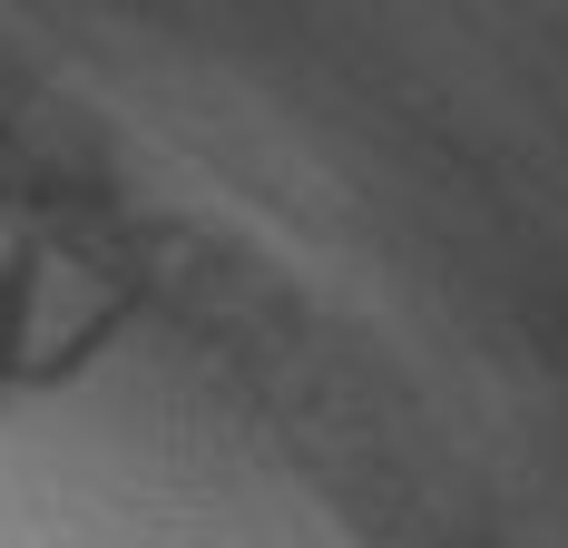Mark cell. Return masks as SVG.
<instances>
[{
  "label": "cell",
  "instance_id": "cell-1",
  "mask_svg": "<svg viewBox=\"0 0 568 548\" xmlns=\"http://www.w3.org/2000/svg\"><path fill=\"white\" fill-rule=\"evenodd\" d=\"M99 324H109V304L79 294V274L59 265V255L20 245L0 265V383H59L99 343Z\"/></svg>",
  "mask_w": 568,
  "mask_h": 548
}]
</instances>
